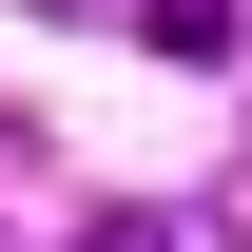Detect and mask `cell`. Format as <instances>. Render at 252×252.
I'll use <instances>...</instances> for the list:
<instances>
[{
	"label": "cell",
	"mask_w": 252,
	"mask_h": 252,
	"mask_svg": "<svg viewBox=\"0 0 252 252\" xmlns=\"http://www.w3.org/2000/svg\"><path fill=\"white\" fill-rule=\"evenodd\" d=\"M78 252H175V233H156V214H78Z\"/></svg>",
	"instance_id": "2"
},
{
	"label": "cell",
	"mask_w": 252,
	"mask_h": 252,
	"mask_svg": "<svg viewBox=\"0 0 252 252\" xmlns=\"http://www.w3.org/2000/svg\"><path fill=\"white\" fill-rule=\"evenodd\" d=\"M156 59H233V0H156Z\"/></svg>",
	"instance_id": "1"
}]
</instances>
